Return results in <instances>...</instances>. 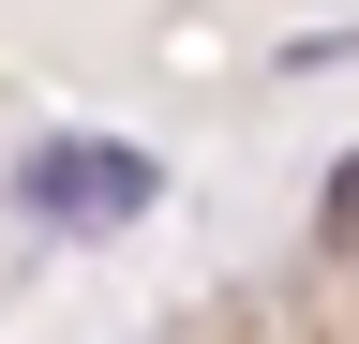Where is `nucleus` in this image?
I'll return each instance as SVG.
<instances>
[{"instance_id": "1", "label": "nucleus", "mask_w": 359, "mask_h": 344, "mask_svg": "<svg viewBox=\"0 0 359 344\" xmlns=\"http://www.w3.org/2000/svg\"><path fill=\"white\" fill-rule=\"evenodd\" d=\"M15 195H30V225H60V240H105V225H135V209L165 195V165L135 150V135H105V120H60V135H30Z\"/></svg>"}, {"instance_id": "2", "label": "nucleus", "mask_w": 359, "mask_h": 344, "mask_svg": "<svg viewBox=\"0 0 359 344\" xmlns=\"http://www.w3.org/2000/svg\"><path fill=\"white\" fill-rule=\"evenodd\" d=\"M314 240H330V254H344V270H359V150L330 165V180H314Z\"/></svg>"}]
</instances>
